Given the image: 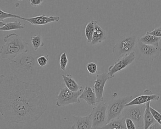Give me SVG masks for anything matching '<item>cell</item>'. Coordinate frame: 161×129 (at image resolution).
<instances>
[{
    "label": "cell",
    "instance_id": "obj_20",
    "mask_svg": "<svg viewBox=\"0 0 161 129\" xmlns=\"http://www.w3.org/2000/svg\"><path fill=\"white\" fill-rule=\"evenodd\" d=\"M161 39V37L146 33V35L140 37L139 40L144 44L158 47Z\"/></svg>",
    "mask_w": 161,
    "mask_h": 129
},
{
    "label": "cell",
    "instance_id": "obj_33",
    "mask_svg": "<svg viewBox=\"0 0 161 129\" xmlns=\"http://www.w3.org/2000/svg\"><path fill=\"white\" fill-rule=\"evenodd\" d=\"M18 1H22L23 0H18Z\"/></svg>",
    "mask_w": 161,
    "mask_h": 129
},
{
    "label": "cell",
    "instance_id": "obj_22",
    "mask_svg": "<svg viewBox=\"0 0 161 129\" xmlns=\"http://www.w3.org/2000/svg\"><path fill=\"white\" fill-rule=\"evenodd\" d=\"M95 31V20H92L87 23L85 29V34L88 43H91Z\"/></svg>",
    "mask_w": 161,
    "mask_h": 129
},
{
    "label": "cell",
    "instance_id": "obj_19",
    "mask_svg": "<svg viewBox=\"0 0 161 129\" xmlns=\"http://www.w3.org/2000/svg\"><path fill=\"white\" fill-rule=\"evenodd\" d=\"M151 102H148L146 104V107L145 113L144 114V129H149L153 124L156 122L154 119L153 115L151 112L150 107Z\"/></svg>",
    "mask_w": 161,
    "mask_h": 129
},
{
    "label": "cell",
    "instance_id": "obj_8",
    "mask_svg": "<svg viewBox=\"0 0 161 129\" xmlns=\"http://www.w3.org/2000/svg\"><path fill=\"white\" fill-rule=\"evenodd\" d=\"M107 104L100 103L91 112L92 129H102L107 123Z\"/></svg>",
    "mask_w": 161,
    "mask_h": 129
},
{
    "label": "cell",
    "instance_id": "obj_18",
    "mask_svg": "<svg viewBox=\"0 0 161 129\" xmlns=\"http://www.w3.org/2000/svg\"><path fill=\"white\" fill-rule=\"evenodd\" d=\"M125 118L120 116L117 118L112 120L106 123L102 129H127L125 124Z\"/></svg>",
    "mask_w": 161,
    "mask_h": 129
},
{
    "label": "cell",
    "instance_id": "obj_9",
    "mask_svg": "<svg viewBox=\"0 0 161 129\" xmlns=\"http://www.w3.org/2000/svg\"><path fill=\"white\" fill-rule=\"evenodd\" d=\"M136 57V54L134 51H133L128 55L117 59V61L114 65L109 67L108 72H107L109 75V80L114 78L115 74L130 65L135 60Z\"/></svg>",
    "mask_w": 161,
    "mask_h": 129
},
{
    "label": "cell",
    "instance_id": "obj_1",
    "mask_svg": "<svg viewBox=\"0 0 161 129\" xmlns=\"http://www.w3.org/2000/svg\"><path fill=\"white\" fill-rule=\"evenodd\" d=\"M48 104L38 84L27 82L16 75L0 76V113L7 122L31 125L47 111Z\"/></svg>",
    "mask_w": 161,
    "mask_h": 129
},
{
    "label": "cell",
    "instance_id": "obj_24",
    "mask_svg": "<svg viewBox=\"0 0 161 129\" xmlns=\"http://www.w3.org/2000/svg\"><path fill=\"white\" fill-rule=\"evenodd\" d=\"M68 63L69 60L66 53L65 52L63 53L60 58V68L63 71H65Z\"/></svg>",
    "mask_w": 161,
    "mask_h": 129
},
{
    "label": "cell",
    "instance_id": "obj_25",
    "mask_svg": "<svg viewBox=\"0 0 161 129\" xmlns=\"http://www.w3.org/2000/svg\"><path fill=\"white\" fill-rule=\"evenodd\" d=\"M21 17V16H20L7 13V12H4L2 10H1L0 11V21H4V20L6 19L11 18H17L20 20Z\"/></svg>",
    "mask_w": 161,
    "mask_h": 129
},
{
    "label": "cell",
    "instance_id": "obj_31",
    "mask_svg": "<svg viewBox=\"0 0 161 129\" xmlns=\"http://www.w3.org/2000/svg\"><path fill=\"white\" fill-rule=\"evenodd\" d=\"M29 1L32 6L36 7L42 4L44 0H29Z\"/></svg>",
    "mask_w": 161,
    "mask_h": 129
},
{
    "label": "cell",
    "instance_id": "obj_14",
    "mask_svg": "<svg viewBox=\"0 0 161 129\" xmlns=\"http://www.w3.org/2000/svg\"><path fill=\"white\" fill-rule=\"evenodd\" d=\"M73 124L71 129H92V121L91 114L85 116H72Z\"/></svg>",
    "mask_w": 161,
    "mask_h": 129
},
{
    "label": "cell",
    "instance_id": "obj_2",
    "mask_svg": "<svg viewBox=\"0 0 161 129\" xmlns=\"http://www.w3.org/2000/svg\"><path fill=\"white\" fill-rule=\"evenodd\" d=\"M37 58L32 53H24L10 61L12 70L21 80L30 81L33 78L37 68Z\"/></svg>",
    "mask_w": 161,
    "mask_h": 129
},
{
    "label": "cell",
    "instance_id": "obj_26",
    "mask_svg": "<svg viewBox=\"0 0 161 129\" xmlns=\"http://www.w3.org/2000/svg\"><path fill=\"white\" fill-rule=\"evenodd\" d=\"M49 60V55H42V56H40L37 57V62L38 64L40 66V67H45V66L47 65L48 62Z\"/></svg>",
    "mask_w": 161,
    "mask_h": 129
},
{
    "label": "cell",
    "instance_id": "obj_7",
    "mask_svg": "<svg viewBox=\"0 0 161 129\" xmlns=\"http://www.w3.org/2000/svg\"><path fill=\"white\" fill-rule=\"evenodd\" d=\"M83 89L75 92L66 87L61 88L58 96L56 97V105L58 107H64L73 104H80L79 97Z\"/></svg>",
    "mask_w": 161,
    "mask_h": 129
},
{
    "label": "cell",
    "instance_id": "obj_34",
    "mask_svg": "<svg viewBox=\"0 0 161 129\" xmlns=\"http://www.w3.org/2000/svg\"><path fill=\"white\" fill-rule=\"evenodd\" d=\"M91 1H92V0H91Z\"/></svg>",
    "mask_w": 161,
    "mask_h": 129
},
{
    "label": "cell",
    "instance_id": "obj_12",
    "mask_svg": "<svg viewBox=\"0 0 161 129\" xmlns=\"http://www.w3.org/2000/svg\"><path fill=\"white\" fill-rule=\"evenodd\" d=\"M143 93H145V94L140 95L133 99L126 104V106L144 104L148 102L157 101L160 99V97L159 95L153 94L151 91L148 89L144 90Z\"/></svg>",
    "mask_w": 161,
    "mask_h": 129
},
{
    "label": "cell",
    "instance_id": "obj_3",
    "mask_svg": "<svg viewBox=\"0 0 161 129\" xmlns=\"http://www.w3.org/2000/svg\"><path fill=\"white\" fill-rule=\"evenodd\" d=\"M3 41L0 50L2 59L11 61L21 53L28 52V42L17 34H9L4 37Z\"/></svg>",
    "mask_w": 161,
    "mask_h": 129
},
{
    "label": "cell",
    "instance_id": "obj_21",
    "mask_svg": "<svg viewBox=\"0 0 161 129\" xmlns=\"http://www.w3.org/2000/svg\"><path fill=\"white\" fill-rule=\"evenodd\" d=\"M24 29V26L22 25L21 22L15 21L14 22L5 23L3 27L0 28V31H14V30H23Z\"/></svg>",
    "mask_w": 161,
    "mask_h": 129
},
{
    "label": "cell",
    "instance_id": "obj_13",
    "mask_svg": "<svg viewBox=\"0 0 161 129\" xmlns=\"http://www.w3.org/2000/svg\"><path fill=\"white\" fill-rule=\"evenodd\" d=\"M20 20L28 21L32 25L39 26L46 25L52 22H58L60 21V17L59 16H47L46 15H40L31 18H24L21 17Z\"/></svg>",
    "mask_w": 161,
    "mask_h": 129
},
{
    "label": "cell",
    "instance_id": "obj_27",
    "mask_svg": "<svg viewBox=\"0 0 161 129\" xmlns=\"http://www.w3.org/2000/svg\"><path fill=\"white\" fill-rule=\"evenodd\" d=\"M86 68L88 72L91 74H95L97 72L98 67L97 64L91 62L86 64Z\"/></svg>",
    "mask_w": 161,
    "mask_h": 129
},
{
    "label": "cell",
    "instance_id": "obj_10",
    "mask_svg": "<svg viewBox=\"0 0 161 129\" xmlns=\"http://www.w3.org/2000/svg\"><path fill=\"white\" fill-rule=\"evenodd\" d=\"M138 51L141 56L148 59H153L158 58L161 52V48L158 46L147 45L140 42L139 40L136 42Z\"/></svg>",
    "mask_w": 161,
    "mask_h": 129
},
{
    "label": "cell",
    "instance_id": "obj_17",
    "mask_svg": "<svg viewBox=\"0 0 161 129\" xmlns=\"http://www.w3.org/2000/svg\"><path fill=\"white\" fill-rule=\"evenodd\" d=\"M62 78L64 80L65 85L69 90L77 92L83 89V86L80 85L76 82L72 75L70 74L66 75L63 74L62 75Z\"/></svg>",
    "mask_w": 161,
    "mask_h": 129
},
{
    "label": "cell",
    "instance_id": "obj_29",
    "mask_svg": "<svg viewBox=\"0 0 161 129\" xmlns=\"http://www.w3.org/2000/svg\"><path fill=\"white\" fill-rule=\"evenodd\" d=\"M125 124H126V128L128 129H136V126L134 122L132 120L129 118H126L125 119Z\"/></svg>",
    "mask_w": 161,
    "mask_h": 129
},
{
    "label": "cell",
    "instance_id": "obj_16",
    "mask_svg": "<svg viewBox=\"0 0 161 129\" xmlns=\"http://www.w3.org/2000/svg\"><path fill=\"white\" fill-rule=\"evenodd\" d=\"M80 99H83L89 105L94 106L97 103V97L94 90L88 86H86L81 95L79 97Z\"/></svg>",
    "mask_w": 161,
    "mask_h": 129
},
{
    "label": "cell",
    "instance_id": "obj_4",
    "mask_svg": "<svg viewBox=\"0 0 161 129\" xmlns=\"http://www.w3.org/2000/svg\"><path fill=\"white\" fill-rule=\"evenodd\" d=\"M132 96L114 98L107 104V123L112 120L121 116L126 104L133 99Z\"/></svg>",
    "mask_w": 161,
    "mask_h": 129
},
{
    "label": "cell",
    "instance_id": "obj_11",
    "mask_svg": "<svg viewBox=\"0 0 161 129\" xmlns=\"http://www.w3.org/2000/svg\"><path fill=\"white\" fill-rule=\"evenodd\" d=\"M108 80H109V77L107 72L97 74L96 76V79L93 86V90L96 94L98 103L103 101L104 87Z\"/></svg>",
    "mask_w": 161,
    "mask_h": 129
},
{
    "label": "cell",
    "instance_id": "obj_5",
    "mask_svg": "<svg viewBox=\"0 0 161 129\" xmlns=\"http://www.w3.org/2000/svg\"><path fill=\"white\" fill-rule=\"evenodd\" d=\"M136 42V37L135 36H124L120 38L113 48L114 57L118 59L134 51Z\"/></svg>",
    "mask_w": 161,
    "mask_h": 129
},
{
    "label": "cell",
    "instance_id": "obj_30",
    "mask_svg": "<svg viewBox=\"0 0 161 129\" xmlns=\"http://www.w3.org/2000/svg\"><path fill=\"white\" fill-rule=\"evenodd\" d=\"M146 33L152 35L154 36L161 37V25L159 27L155 28L154 30L152 31H147Z\"/></svg>",
    "mask_w": 161,
    "mask_h": 129
},
{
    "label": "cell",
    "instance_id": "obj_6",
    "mask_svg": "<svg viewBox=\"0 0 161 129\" xmlns=\"http://www.w3.org/2000/svg\"><path fill=\"white\" fill-rule=\"evenodd\" d=\"M146 104L139 105L125 106L121 116L132 120L136 128L144 129V114L146 109Z\"/></svg>",
    "mask_w": 161,
    "mask_h": 129
},
{
    "label": "cell",
    "instance_id": "obj_28",
    "mask_svg": "<svg viewBox=\"0 0 161 129\" xmlns=\"http://www.w3.org/2000/svg\"><path fill=\"white\" fill-rule=\"evenodd\" d=\"M150 109L151 112L152 114L153 115V117H154V119L156 121V122L161 125V113L156 111L155 109H154V108H153L151 106L150 107Z\"/></svg>",
    "mask_w": 161,
    "mask_h": 129
},
{
    "label": "cell",
    "instance_id": "obj_23",
    "mask_svg": "<svg viewBox=\"0 0 161 129\" xmlns=\"http://www.w3.org/2000/svg\"><path fill=\"white\" fill-rule=\"evenodd\" d=\"M31 42L33 48L35 51H38L40 47H43L45 46V43L43 42V38L41 36L34 35L31 38Z\"/></svg>",
    "mask_w": 161,
    "mask_h": 129
},
{
    "label": "cell",
    "instance_id": "obj_15",
    "mask_svg": "<svg viewBox=\"0 0 161 129\" xmlns=\"http://www.w3.org/2000/svg\"><path fill=\"white\" fill-rule=\"evenodd\" d=\"M106 39V33L105 30L100 27L96 20H95V31L92 37V41L90 43L92 45H97L101 44Z\"/></svg>",
    "mask_w": 161,
    "mask_h": 129
},
{
    "label": "cell",
    "instance_id": "obj_32",
    "mask_svg": "<svg viewBox=\"0 0 161 129\" xmlns=\"http://www.w3.org/2000/svg\"><path fill=\"white\" fill-rule=\"evenodd\" d=\"M5 24V23L4 21H0V28L3 27Z\"/></svg>",
    "mask_w": 161,
    "mask_h": 129
}]
</instances>
